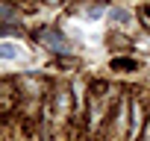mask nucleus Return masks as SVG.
<instances>
[{
	"instance_id": "4",
	"label": "nucleus",
	"mask_w": 150,
	"mask_h": 141,
	"mask_svg": "<svg viewBox=\"0 0 150 141\" xmlns=\"http://www.w3.org/2000/svg\"><path fill=\"white\" fill-rule=\"evenodd\" d=\"M138 126H141V112H138V106H135V109H132V126H129V138H135Z\"/></svg>"
},
{
	"instance_id": "3",
	"label": "nucleus",
	"mask_w": 150,
	"mask_h": 141,
	"mask_svg": "<svg viewBox=\"0 0 150 141\" xmlns=\"http://www.w3.org/2000/svg\"><path fill=\"white\" fill-rule=\"evenodd\" d=\"M44 38H47L50 50H59V53H62V50H68V44H65V38H62V35H56V32H47Z\"/></svg>"
},
{
	"instance_id": "5",
	"label": "nucleus",
	"mask_w": 150,
	"mask_h": 141,
	"mask_svg": "<svg viewBox=\"0 0 150 141\" xmlns=\"http://www.w3.org/2000/svg\"><path fill=\"white\" fill-rule=\"evenodd\" d=\"M47 3H59V0H47Z\"/></svg>"
},
{
	"instance_id": "1",
	"label": "nucleus",
	"mask_w": 150,
	"mask_h": 141,
	"mask_svg": "<svg viewBox=\"0 0 150 141\" xmlns=\"http://www.w3.org/2000/svg\"><path fill=\"white\" fill-rule=\"evenodd\" d=\"M21 56V47L15 44V41H0V59H18Z\"/></svg>"
},
{
	"instance_id": "2",
	"label": "nucleus",
	"mask_w": 150,
	"mask_h": 141,
	"mask_svg": "<svg viewBox=\"0 0 150 141\" xmlns=\"http://www.w3.org/2000/svg\"><path fill=\"white\" fill-rule=\"evenodd\" d=\"M109 21L115 27H124V24H129V12L127 9H109Z\"/></svg>"
}]
</instances>
